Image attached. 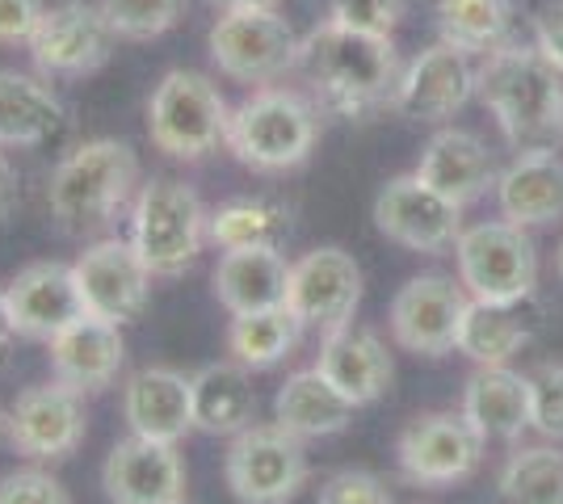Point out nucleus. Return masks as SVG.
<instances>
[{"label": "nucleus", "mask_w": 563, "mask_h": 504, "mask_svg": "<svg viewBox=\"0 0 563 504\" xmlns=\"http://www.w3.org/2000/svg\"><path fill=\"white\" fill-rule=\"evenodd\" d=\"M295 72L303 76V93L320 105V114L371 122L396 105L404 64L391 34H366L324 18L303 34Z\"/></svg>", "instance_id": "1"}, {"label": "nucleus", "mask_w": 563, "mask_h": 504, "mask_svg": "<svg viewBox=\"0 0 563 504\" xmlns=\"http://www.w3.org/2000/svg\"><path fill=\"white\" fill-rule=\"evenodd\" d=\"M140 193V160L131 144L97 135L76 144L47 181V211L64 236H97Z\"/></svg>", "instance_id": "2"}, {"label": "nucleus", "mask_w": 563, "mask_h": 504, "mask_svg": "<svg viewBox=\"0 0 563 504\" xmlns=\"http://www.w3.org/2000/svg\"><path fill=\"white\" fill-rule=\"evenodd\" d=\"M475 97L496 119L514 147H539L563 135V72L539 51V43H505L484 55Z\"/></svg>", "instance_id": "3"}, {"label": "nucleus", "mask_w": 563, "mask_h": 504, "mask_svg": "<svg viewBox=\"0 0 563 504\" xmlns=\"http://www.w3.org/2000/svg\"><path fill=\"white\" fill-rule=\"evenodd\" d=\"M320 105L303 89L261 85L232 105L228 152L253 172H290L320 144Z\"/></svg>", "instance_id": "4"}, {"label": "nucleus", "mask_w": 563, "mask_h": 504, "mask_svg": "<svg viewBox=\"0 0 563 504\" xmlns=\"http://www.w3.org/2000/svg\"><path fill=\"white\" fill-rule=\"evenodd\" d=\"M126 240L135 244L152 278H181L211 244V211L202 206L194 186L177 177H152L131 202Z\"/></svg>", "instance_id": "5"}, {"label": "nucleus", "mask_w": 563, "mask_h": 504, "mask_svg": "<svg viewBox=\"0 0 563 504\" xmlns=\"http://www.w3.org/2000/svg\"><path fill=\"white\" fill-rule=\"evenodd\" d=\"M232 105L211 76L194 68H173L147 97V139L168 160L198 165L211 152L228 147Z\"/></svg>", "instance_id": "6"}, {"label": "nucleus", "mask_w": 563, "mask_h": 504, "mask_svg": "<svg viewBox=\"0 0 563 504\" xmlns=\"http://www.w3.org/2000/svg\"><path fill=\"white\" fill-rule=\"evenodd\" d=\"M295 25L282 18V9H223L207 34V51L219 76L235 85H278L299 64Z\"/></svg>", "instance_id": "7"}, {"label": "nucleus", "mask_w": 563, "mask_h": 504, "mask_svg": "<svg viewBox=\"0 0 563 504\" xmlns=\"http://www.w3.org/2000/svg\"><path fill=\"white\" fill-rule=\"evenodd\" d=\"M459 282L479 303H521L534 299L539 287V253L530 240V227H517L509 219L463 227L454 244Z\"/></svg>", "instance_id": "8"}, {"label": "nucleus", "mask_w": 563, "mask_h": 504, "mask_svg": "<svg viewBox=\"0 0 563 504\" xmlns=\"http://www.w3.org/2000/svg\"><path fill=\"white\" fill-rule=\"evenodd\" d=\"M303 437L274 425H249L232 437L223 458V480L240 504H290L307 483Z\"/></svg>", "instance_id": "9"}, {"label": "nucleus", "mask_w": 563, "mask_h": 504, "mask_svg": "<svg viewBox=\"0 0 563 504\" xmlns=\"http://www.w3.org/2000/svg\"><path fill=\"white\" fill-rule=\"evenodd\" d=\"M114 43V30L97 0H59L43 13L25 51L47 80H85L110 64Z\"/></svg>", "instance_id": "10"}, {"label": "nucleus", "mask_w": 563, "mask_h": 504, "mask_svg": "<svg viewBox=\"0 0 563 504\" xmlns=\"http://www.w3.org/2000/svg\"><path fill=\"white\" fill-rule=\"evenodd\" d=\"M85 433H89L85 395L64 387L59 379L25 387V391H18V400L9 404V433H4V441L25 462H64V458L80 450Z\"/></svg>", "instance_id": "11"}, {"label": "nucleus", "mask_w": 563, "mask_h": 504, "mask_svg": "<svg viewBox=\"0 0 563 504\" xmlns=\"http://www.w3.org/2000/svg\"><path fill=\"white\" fill-rule=\"evenodd\" d=\"M471 294L446 273H417L391 299V340L417 358H446L459 349V328Z\"/></svg>", "instance_id": "12"}, {"label": "nucleus", "mask_w": 563, "mask_h": 504, "mask_svg": "<svg viewBox=\"0 0 563 504\" xmlns=\"http://www.w3.org/2000/svg\"><path fill=\"white\" fill-rule=\"evenodd\" d=\"M375 227L408 253L438 257L463 236V206L424 186L417 172H404L375 193Z\"/></svg>", "instance_id": "13"}, {"label": "nucleus", "mask_w": 563, "mask_h": 504, "mask_svg": "<svg viewBox=\"0 0 563 504\" xmlns=\"http://www.w3.org/2000/svg\"><path fill=\"white\" fill-rule=\"evenodd\" d=\"M479 458H484V441L463 412H424L404 425L396 441L399 475L417 488L463 483L467 475H475Z\"/></svg>", "instance_id": "14"}, {"label": "nucleus", "mask_w": 563, "mask_h": 504, "mask_svg": "<svg viewBox=\"0 0 563 504\" xmlns=\"http://www.w3.org/2000/svg\"><path fill=\"white\" fill-rule=\"evenodd\" d=\"M362 303V265L353 253L336 244H320L290 261V282H286V307L299 315L303 328L332 333L350 324Z\"/></svg>", "instance_id": "15"}, {"label": "nucleus", "mask_w": 563, "mask_h": 504, "mask_svg": "<svg viewBox=\"0 0 563 504\" xmlns=\"http://www.w3.org/2000/svg\"><path fill=\"white\" fill-rule=\"evenodd\" d=\"M71 269H76L85 312L97 320H110L118 328L140 320L147 299H152V269L143 265L131 240H118V236L93 240L71 261Z\"/></svg>", "instance_id": "16"}, {"label": "nucleus", "mask_w": 563, "mask_h": 504, "mask_svg": "<svg viewBox=\"0 0 563 504\" xmlns=\"http://www.w3.org/2000/svg\"><path fill=\"white\" fill-rule=\"evenodd\" d=\"M479 85V68H475V55L450 47V43H433L424 47L408 68L399 76L396 89V110L399 119L408 122H429V126H446Z\"/></svg>", "instance_id": "17"}, {"label": "nucleus", "mask_w": 563, "mask_h": 504, "mask_svg": "<svg viewBox=\"0 0 563 504\" xmlns=\"http://www.w3.org/2000/svg\"><path fill=\"white\" fill-rule=\"evenodd\" d=\"M101 488L110 504H181L186 501V462L173 441L122 437L101 467Z\"/></svg>", "instance_id": "18"}, {"label": "nucleus", "mask_w": 563, "mask_h": 504, "mask_svg": "<svg viewBox=\"0 0 563 504\" xmlns=\"http://www.w3.org/2000/svg\"><path fill=\"white\" fill-rule=\"evenodd\" d=\"M9 315L22 340L51 345L55 336L71 328L85 312V299L76 287V269L64 261H34L13 273V282L4 287Z\"/></svg>", "instance_id": "19"}, {"label": "nucleus", "mask_w": 563, "mask_h": 504, "mask_svg": "<svg viewBox=\"0 0 563 504\" xmlns=\"http://www.w3.org/2000/svg\"><path fill=\"white\" fill-rule=\"evenodd\" d=\"M126 429L152 441H181L194 433V383L173 366H143L122 383Z\"/></svg>", "instance_id": "20"}, {"label": "nucleus", "mask_w": 563, "mask_h": 504, "mask_svg": "<svg viewBox=\"0 0 563 504\" xmlns=\"http://www.w3.org/2000/svg\"><path fill=\"white\" fill-rule=\"evenodd\" d=\"M417 177L424 186L459 202V206H471L479 202L488 190H496V160L488 144L475 135V131H463V126H438L433 139L421 147V160H417Z\"/></svg>", "instance_id": "21"}, {"label": "nucleus", "mask_w": 563, "mask_h": 504, "mask_svg": "<svg viewBox=\"0 0 563 504\" xmlns=\"http://www.w3.org/2000/svg\"><path fill=\"white\" fill-rule=\"evenodd\" d=\"M500 219L517 227H547L563 219V156L555 147H521L496 177Z\"/></svg>", "instance_id": "22"}, {"label": "nucleus", "mask_w": 563, "mask_h": 504, "mask_svg": "<svg viewBox=\"0 0 563 504\" xmlns=\"http://www.w3.org/2000/svg\"><path fill=\"white\" fill-rule=\"evenodd\" d=\"M47 358L51 379H59V383L80 391V395H93V391L114 387L118 370L126 361V340H122V328L110 324V320L80 315L71 328H64L51 340Z\"/></svg>", "instance_id": "23"}, {"label": "nucleus", "mask_w": 563, "mask_h": 504, "mask_svg": "<svg viewBox=\"0 0 563 504\" xmlns=\"http://www.w3.org/2000/svg\"><path fill=\"white\" fill-rule=\"evenodd\" d=\"M316 370H320L345 400H353L357 408L383 400L391 379H396V366H391L387 345H383L371 328H357L353 320L341 324V328H332V333H324Z\"/></svg>", "instance_id": "24"}, {"label": "nucleus", "mask_w": 563, "mask_h": 504, "mask_svg": "<svg viewBox=\"0 0 563 504\" xmlns=\"http://www.w3.org/2000/svg\"><path fill=\"white\" fill-rule=\"evenodd\" d=\"M68 126V105L43 72L0 68V147H43Z\"/></svg>", "instance_id": "25"}, {"label": "nucleus", "mask_w": 563, "mask_h": 504, "mask_svg": "<svg viewBox=\"0 0 563 504\" xmlns=\"http://www.w3.org/2000/svg\"><path fill=\"white\" fill-rule=\"evenodd\" d=\"M463 416L479 441H517L530 429V374L509 366H479L463 387Z\"/></svg>", "instance_id": "26"}, {"label": "nucleus", "mask_w": 563, "mask_h": 504, "mask_svg": "<svg viewBox=\"0 0 563 504\" xmlns=\"http://www.w3.org/2000/svg\"><path fill=\"white\" fill-rule=\"evenodd\" d=\"M211 282L214 299L228 315L269 312L286 307L290 261L282 257V248H232L219 257Z\"/></svg>", "instance_id": "27"}, {"label": "nucleus", "mask_w": 563, "mask_h": 504, "mask_svg": "<svg viewBox=\"0 0 563 504\" xmlns=\"http://www.w3.org/2000/svg\"><path fill=\"white\" fill-rule=\"evenodd\" d=\"M539 333V312H530V299L521 303H479L471 299L463 328H459V354L475 366H509Z\"/></svg>", "instance_id": "28"}, {"label": "nucleus", "mask_w": 563, "mask_h": 504, "mask_svg": "<svg viewBox=\"0 0 563 504\" xmlns=\"http://www.w3.org/2000/svg\"><path fill=\"white\" fill-rule=\"evenodd\" d=\"M253 370H244L240 361H211L198 374H189L194 383V429L211 433V437H235L240 429L253 425L257 412V391H253Z\"/></svg>", "instance_id": "29"}, {"label": "nucleus", "mask_w": 563, "mask_h": 504, "mask_svg": "<svg viewBox=\"0 0 563 504\" xmlns=\"http://www.w3.org/2000/svg\"><path fill=\"white\" fill-rule=\"evenodd\" d=\"M357 404L345 400L336 387L311 366V370H295L274 395V421L282 429H290L295 437H332V433H345L353 421Z\"/></svg>", "instance_id": "30"}, {"label": "nucleus", "mask_w": 563, "mask_h": 504, "mask_svg": "<svg viewBox=\"0 0 563 504\" xmlns=\"http://www.w3.org/2000/svg\"><path fill=\"white\" fill-rule=\"evenodd\" d=\"M514 0H438V38L467 55H493L514 43Z\"/></svg>", "instance_id": "31"}, {"label": "nucleus", "mask_w": 563, "mask_h": 504, "mask_svg": "<svg viewBox=\"0 0 563 504\" xmlns=\"http://www.w3.org/2000/svg\"><path fill=\"white\" fill-rule=\"evenodd\" d=\"M303 336V324L290 307H269V312L232 315L228 324V354L244 370H274L278 361L295 354Z\"/></svg>", "instance_id": "32"}, {"label": "nucleus", "mask_w": 563, "mask_h": 504, "mask_svg": "<svg viewBox=\"0 0 563 504\" xmlns=\"http://www.w3.org/2000/svg\"><path fill=\"white\" fill-rule=\"evenodd\" d=\"M290 236V211L269 198H232L211 211V244L232 248H282Z\"/></svg>", "instance_id": "33"}, {"label": "nucleus", "mask_w": 563, "mask_h": 504, "mask_svg": "<svg viewBox=\"0 0 563 504\" xmlns=\"http://www.w3.org/2000/svg\"><path fill=\"white\" fill-rule=\"evenodd\" d=\"M500 504H563V450L521 446L500 471Z\"/></svg>", "instance_id": "34"}, {"label": "nucleus", "mask_w": 563, "mask_h": 504, "mask_svg": "<svg viewBox=\"0 0 563 504\" xmlns=\"http://www.w3.org/2000/svg\"><path fill=\"white\" fill-rule=\"evenodd\" d=\"M118 43H152L186 22L189 0H97Z\"/></svg>", "instance_id": "35"}, {"label": "nucleus", "mask_w": 563, "mask_h": 504, "mask_svg": "<svg viewBox=\"0 0 563 504\" xmlns=\"http://www.w3.org/2000/svg\"><path fill=\"white\" fill-rule=\"evenodd\" d=\"M530 429L563 441V366H539L530 374Z\"/></svg>", "instance_id": "36"}, {"label": "nucleus", "mask_w": 563, "mask_h": 504, "mask_svg": "<svg viewBox=\"0 0 563 504\" xmlns=\"http://www.w3.org/2000/svg\"><path fill=\"white\" fill-rule=\"evenodd\" d=\"M324 13L329 22L350 25V30L391 34L408 13V0H324Z\"/></svg>", "instance_id": "37"}, {"label": "nucleus", "mask_w": 563, "mask_h": 504, "mask_svg": "<svg viewBox=\"0 0 563 504\" xmlns=\"http://www.w3.org/2000/svg\"><path fill=\"white\" fill-rule=\"evenodd\" d=\"M0 504H68V492L51 471L30 462L0 480Z\"/></svg>", "instance_id": "38"}, {"label": "nucleus", "mask_w": 563, "mask_h": 504, "mask_svg": "<svg viewBox=\"0 0 563 504\" xmlns=\"http://www.w3.org/2000/svg\"><path fill=\"white\" fill-rule=\"evenodd\" d=\"M316 504H391V492L371 471H336L320 483Z\"/></svg>", "instance_id": "39"}, {"label": "nucleus", "mask_w": 563, "mask_h": 504, "mask_svg": "<svg viewBox=\"0 0 563 504\" xmlns=\"http://www.w3.org/2000/svg\"><path fill=\"white\" fill-rule=\"evenodd\" d=\"M43 0H0V47H25L43 22Z\"/></svg>", "instance_id": "40"}, {"label": "nucleus", "mask_w": 563, "mask_h": 504, "mask_svg": "<svg viewBox=\"0 0 563 504\" xmlns=\"http://www.w3.org/2000/svg\"><path fill=\"white\" fill-rule=\"evenodd\" d=\"M534 43L539 51L563 72V0L547 4L539 18H534Z\"/></svg>", "instance_id": "41"}, {"label": "nucleus", "mask_w": 563, "mask_h": 504, "mask_svg": "<svg viewBox=\"0 0 563 504\" xmlns=\"http://www.w3.org/2000/svg\"><path fill=\"white\" fill-rule=\"evenodd\" d=\"M22 202V186H18V168L9 160V147H0V223L18 211Z\"/></svg>", "instance_id": "42"}, {"label": "nucleus", "mask_w": 563, "mask_h": 504, "mask_svg": "<svg viewBox=\"0 0 563 504\" xmlns=\"http://www.w3.org/2000/svg\"><path fill=\"white\" fill-rule=\"evenodd\" d=\"M18 340V328H13V315H9V299H4V287H0V366L9 361V349Z\"/></svg>", "instance_id": "43"}, {"label": "nucleus", "mask_w": 563, "mask_h": 504, "mask_svg": "<svg viewBox=\"0 0 563 504\" xmlns=\"http://www.w3.org/2000/svg\"><path fill=\"white\" fill-rule=\"evenodd\" d=\"M214 13L223 9H282V0H207Z\"/></svg>", "instance_id": "44"}, {"label": "nucleus", "mask_w": 563, "mask_h": 504, "mask_svg": "<svg viewBox=\"0 0 563 504\" xmlns=\"http://www.w3.org/2000/svg\"><path fill=\"white\" fill-rule=\"evenodd\" d=\"M9 433V408H0V437Z\"/></svg>", "instance_id": "45"}, {"label": "nucleus", "mask_w": 563, "mask_h": 504, "mask_svg": "<svg viewBox=\"0 0 563 504\" xmlns=\"http://www.w3.org/2000/svg\"><path fill=\"white\" fill-rule=\"evenodd\" d=\"M555 269H560V278H563V244H560V253H555Z\"/></svg>", "instance_id": "46"}, {"label": "nucleus", "mask_w": 563, "mask_h": 504, "mask_svg": "<svg viewBox=\"0 0 563 504\" xmlns=\"http://www.w3.org/2000/svg\"><path fill=\"white\" fill-rule=\"evenodd\" d=\"M181 504H186V501H181Z\"/></svg>", "instance_id": "47"}]
</instances>
